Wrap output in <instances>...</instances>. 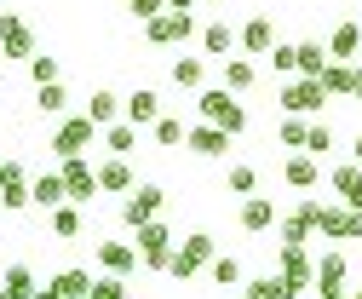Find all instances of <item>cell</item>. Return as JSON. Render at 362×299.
<instances>
[{
    "label": "cell",
    "mask_w": 362,
    "mask_h": 299,
    "mask_svg": "<svg viewBox=\"0 0 362 299\" xmlns=\"http://www.w3.org/2000/svg\"><path fill=\"white\" fill-rule=\"evenodd\" d=\"M196 110H202V121H207V127H218V133H230V139L247 127L242 98H236V93H224V87H207V93L196 98Z\"/></svg>",
    "instance_id": "obj_1"
},
{
    "label": "cell",
    "mask_w": 362,
    "mask_h": 299,
    "mask_svg": "<svg viewBox=\"0 0 362 299\" xmlns=\"http://www.w3.org/2000/svg\"><path fill=\"white\" fill-rule=\"evenodd\" d=\"M213 253H218V242L207 236V230H196V236H185L173 247V259H167V271L161 276H173V282H190L202 265H213Z\"/></svg>",
    "instance_id": "obj_2"
},
{
    "label": "cell",
    "mask_w": 362,
    "mask_h": 299,
    "mask_svg": "<svg viewBox=\"0 0 362 299\" xmlns=\"http://www.w3.org/2000/svg\"><path fill=\"white\" fill-rule=\"evenodd\" d=\"M132 247H139V265H144V271H167V259H173V230H167L161 219H150V225L132 230Z\"/></svg>",
    "instance_id": "obj_3"
},
{
    "label": "cell",
    "mask_w": 362,
    "mask_h": 299,
    "mask_svg": "<svg viewBox=\"0 0 362 299\" xmlns=\"http://www.w3.org/2000/svg\"><path fill=\"white\" fill-rule=\"evenodd\" d=\"M196 35H202L196 12H161V18L144 23V40H150V47H178V40H196Z\"/></svg>",
    "instance_id": "obj_4"
},
{
    "label": "cell",
    "mask_w": 362,
    "mask_h": 299,
    "mask_svg": "<svg viewBox=\"0 0 362 299\" xmlns=\"http://www.w3.org/2000/svg\"><path fill=\"white\" fill-rule=\"evenodd\" d=\"M316 230H322L328 242H362V213L345 207V201H322V213H316Z\"/></svg>",
    "instance_id": "obj_5"
},
{
    "label": "cell",
    "mask_w": 362,
    "mask_h": 299,
    "mask_svg": "<svg viewBox=\"0 0 362 299\" xmlns=\"http://www.w3.org/2000/svg\"><path fill=\"white\" fill-rule=\"evenodd\" d=\"M58 179H64V196H69L75 207H86V201L98 196V167L86 161V156H69V161L58 167Z\"/></svg>",
    "instance_id": "obj_6"
},
{
    "label": "cell",
    "mask_w": 362,
    "mask_h": 299,
    "mask_svg": "<svg viewBox=\"0 0 362 299\" xmlns=\"http://www.w3.org/2000/svg\"><path fill=\"white\" fill-rule=\"evenodd\" d=\"M98 133H104V127H93L86 115H69V121H58V133H52V150H58L64 161H69V156H86V150L98 144Z\"/></svg>",
    "instance_id": "obj_7"
},
{
    "label": "cell",
    "mask_w": 362,
    "mask_h": 299,
    "mask_svg": "<svg viewBox=\"0 0 362 299\" xmlns=\"http://www.w3.org/2000/svg\"><path fill=\"white\" fill-rule=\"evenodd\" d=\"M161 201H167V196H161V184H132V190H127V201H121V225H127V230L150 225L156 213H161Z\"/></svg>",
    "instance_id": "obj_8"
},
{
    "label": "cell",
    "mask_w": 362,
    "mask_h": 299,
    "mask_svg": "<svg viewBox=\"0 0 362 299\" xmlns=\"http://www.w3.org/2000/svg\"><path fill=\"white\" fill-rule=\"evenodd\" d=\"M0 58H12V64H29L35 58V29L18 12H0Z\"/></svg>",
    "instance_id": "obj_9"
},
{
    "label": "cell",
    "mask_w": 362,
    "mask_h": 299,
    "mask_svg": "<svg viewBox=\"0 0 362 299\" xmlns=\"http://www.w3.org/2000/svg\"><path fill=\"white\" fill-rule=\"evenodd\" d=\"M322 81H310V75H299V81H282V93H276V104L288 110V115H316L322 110Z\"/></svg>",
    "instance_id": "obj_10"
},
{
    "label": "cell",
    "mask_w": 362,
    "mask_h": 299,
    "mask_svg": "<svg viewBox=\"0 0 362 299\" xmlns=\"http://www.w3.org/2000/svg\"><path fill=\"white\" fill-rule=\"evenodd\" d=\"M236 47H242V58H264L270 47H276V18H270V12H253V18L236 29Z\"/></svg>",
    "instance_id": "obj_11"
},
{
    "label": "cell",
    "mask_w": 362,
    "mask_h": 299,
    "mask_svg": "<svg viewBox=\"0 0 362 299\" xmlns=\"http://www.w3.org/2000/svg\"><path fill=\"white\" fill-rule=\"evenodd\" d=\"M276 276H282V282H293L299 293H305V288H316L310 253H305V247H276Z\"/></svg>",
    "instance_id": "obj_12"
},
{
    "label": "cell",
    "mask_w": 362,
    "mask_h": 299,
    "mask_svg": "<svg viewBox=\"0 0 362 299\" xmlns=\"http://www.w3.org/2000/svg\"><path fill=\"white\" fill-rule=\"evenodd\" d=\"M132 184H139V173H132V156H110V161H98V190H104V196H127Z\"/></svg>",
    "instance_id": "obj_13"
},
{
    "label": "cell",
    "mask_w": 362,
    "mask_h": 299,
    "mask_svg": "<svg viewBox=\"0 0 362 299\" xmlns=\"http://www.w3.org/2000/svg\"><path fill=\"white\" fill-rule=\"evenodd\" d=\"M276 196H242V230L259 236V230H276Z\"/></svg>",
    "instance_id": "obj_14"
},
{
    "label": "cell",
    "mask_w": 362,
    "mask_h": 299,
    "mask_svg": "<svg viewBox=\"0 0 362 299\" xmlns=\"http://www.w3.org/2000/svg\"><path fill=\"white\" fill-rule=\"evenodd\" d=\"M0 207H6V213H23L29 207V173H23V161H6V173H0Z\"/></svg>",
    "instance_id": "obj_15"
},
{
    "label": "cell",
    "mask_w": 362,
    "mask_h": 299,
    "mask_svg": "<svg viewBox=\"0 0 362 299\" xmlns=\"http://www.w3.org/2000/svg\"><path fill=\"white\" fill-rule=\"evenodd\" d=\"M218 75H224V93L247 98L253 81H259V64H253V58H218Z\"/></svg>",
    "instance_id": "obj_16"
},
{
    "label": "cell",
    "mask_w": 362,
    "mask_h": 299,
    "mask_svg": "<svg viewBox=\"0 0 362 299\" xmlns=\"http://www.w3.org/2000/svg\"><path fill=\"white\" fill-rule=\"evenodd\" d=\"M98 265H104V276H132L139 271V247L132 242H98Z\"/></svg>",
    "instance_id": "obj_17"
},
{
    "label": "cell",
    "mask_w": 362,
    "mask_h": 299,
    "mask_svg": "<svg viewBox=\"0 0 362 299\" xmlns=\"http://www.w3.org/2000/svg\"><path fill=\"white\" fill-rule=\"evenodd\" d=\"M356 52H362V23H356V18L334 23V35H328V58H334V64H351Z\"/></svg>",
    "instance_id": "obj_18"
},
{
    "label": "cell",
    "mask_w": 362,
    "mask_h": 299,
    "mask_svg": "<svg viewBox=\"0 0 362 299\" xmlns=\"http://www.w3.org/2000/svg\"><path fill=\"white\" fill-rule=\"evenodd\" d=\"M202 52H207V58H236V23H230V18H213V23L202 29Z\"/></svg>",
    "instance_id": "obj_19"
},
{
    "label": "cell",
    "mask_w": 362,
    "mask_h": 299,
    "mask_svg": "<svg viewBox=\"0 0 362 299\" xmlns=\"http://www.w3.org/2000/svg\"><path fill=\"white\" fill-rule=\"evenodd\" d=\"M316 179H322V161H316V156H305V150H299V156H288V161H282V184H288V190H310Z\"/></svg>",
    "instance_id": "obj_20"
},
{
    "label": "cell",
    "mask_w": 362,
    "mask_h": 299,
    "mask_svg": "<svg viewBox=\"0 0 362 299\" xmlns=\"http://www.w3.org/2000/svg\"><path fill=\"white\" fill-rule=\"evenodd\" d=\"M185 144H190L202 161H218L224 150H230V133H218V127H207V121H202V127H190V133H185Z\"/></svg>",
    "instance_id": "obj_21"
},
{
    "label": "cell",
    "mask_w": 362,
    "mask_h": 299,
    "mask_svg": "<svg viewBox=\"0 0 362 299\" xmlns=\"http://www.w3.org/2000/svg\"><path fill=\"white\" fill-rule=\"evenodd\" d=\"M121 115H127L132 127H156V121H161V98H156L150 87H139L132 98H121Z\"/></svg>",
    "instance_id": "obj_22"
},
{
    "label": "cell",
    "mask_w": 362,
    "mask_h": 299,
    "mask_svg": "<svg viewBox=\"0 0 362 299\" xmlns=\"http://www.w3.org/2000/svg\"><path fill=\"white\" fill-rule=\"evenodd\" d=\"M69 196H64V179L58 173H40V179H29V207H40V213H52V207H64Z\"/></svg>",
    "instance_id": "obj_23"
},
{
    "label": "cell",
    "mask_w": 362,
    "mask_h": 299,
    "mask_svg": "<svg viewBox=\"0 0 362 299\" xmlns=\"http://www.w3.org/2000/svg\"><path fill=\"white\" fill-rule=\"evenodd\" d=\"M328 184L339 190V201H345V207H356V213H362V167H356V161L334 167V173H328Z\"/></svg>",
    "instance_id": "obj_24"
},
{
    "label": "cell",
    "mask_w": 362,
    "mask_h": 299,
    "mask_svg": "<svg viewBox=\"0 0 362 299\" xmlns=\"http://www.w3.org/2000/svg\"><path fill=\"white\" fill-rule=\"evenodd\" d=\"M242 288H247L242 299H299V288H293V282H282L276 271H264V276H247Z\"/></svg>",
    "instance_id": "obj_25"
},
{
    "label": "cell",
    "mask_w": 362,
    "mask_h": 299,
    "mask_svg": "<svg viewBox=\"0 0 362 299\" xmlns=\"http://www.w3.org/2000/svg\"><path fill=\"white\" fill-rule=\"evenodd\" d=\"M167 75H173V87L202 93V81H207V58H173V64H167Z\"/></svg>",
    "instance_id": "obj_26"
},
{
    "label": "cell",
    "mask_w": 362,
    "mask_h": 299,
    "mask_svg": "<svg viewBox=\"0 0 362 299\" xmlns=\"http://www.w3.org/2000/svg\"><path fill=\"white\" fill-rule=\"evenodd\" d=\"M86 121H93V127H110V121H121V98L110 93V87H98L93 98H86V110H81Z\"/></svg>",
    "instance_id": "obj_27"
},
{
    "label": "cell",
    "mask_w": 362,
    "mask_h": 299,
    "mask_svg": "<svg viewBox=\"0 0 362 299\" xmlns=\"http://www.w3.org/2000/svg\"><path fill=\"white\" fill-rule=\"evenodd\" d=\"M47 288H58L64 299H86V293H93V271H86V265H69V271H58Z\"/></svg>",
    "instance_id": "obj_28"
},
{
    "label": "cell",
    "mask_w": 362,
    "mask_h": 299,
    "mask_svg": "<svg viewBox=\"0 0 362 299\" xmlns=\"http://www.w3.org/2000/svg\"><path fill=\"white\" fill-rule=\"evenodd\" d=\"M310 271H316V288H345V253H316L310 259Z\"/></svg>",
    "instance_id": "obj_29"
},
{
    "label": "cell",
    "mask_w": 362,
    "mask_h": 299,
    "mask_svg": "<svg viewBox=\"0 0 362 299\" xmlns=\"http://www.w3.org/2000/svg\"><path fill=\"white\" fill-rule=\"evenodd\" d=\"M98 139H104L110 156H132V150H139V127H132V121H110Z\"/></svg>",
    "instance_id": "obj_30"
},
{
    "label": "cell",
    "mask_w": 362,
    "mask_h": 299,
    "mask_svg": "<svg viewBox=\"0 0 362 299\" xmlns=\"http://www.w3.org/2000/svg\"><path fill=\"white\" fill-rule=\"evenodd\" d=\"M47 230H52L58 242H75V236H81V207H75V201L52 207V213H47Z\"/></svg>",
    "instance_id": "obj_31"
},
{
    "label": "cell",
    "mask_w": 362,
    "mask_h": 299,
    "mask_svg": "<svg viewBox=\"0 0 362 299\" xmlns=\"http://www.w3.org/2000/svg\"><path fill=\"white\" fill-rule=\"evenodd\" d=\"M207 276H213L218 288H242V282H247V271H242V259H236V253H213Z\"/></svg>",
    "instance_id": "obj_32"
},
{
    "label": "cell",
    "mask_w": 362,
    "mask_h": 299,
    "mask_svg": "<svg viewBox=\"0 0 362 299\" xmlns=\"http://www.w3.org/2000/svg\"><path fill=\"white\" fill-rule=\"evenodd\" d=\"M40 282H35V271L29 265H6V271H0V293H18V299H29Z\"/></svg>",
    "instance_id": "obj_33"
},
{
    "label": "cell",
    "mask_w": 362,
    "mask_h": 299,
    "mask_svg": "<svg viewBox=\"0 0 362 299\" xmlns=\"http://www.w3.org/2000/svg\"><path fill=\"white\" fill-rule=\"evenodd\" d=\"M35 104H40V115H64L69 110V87L64 81H47V87H35Z\"/></svg>",
    "instance_id": "obj_34"
},
{
    "label": "cell",
    "mask_w": 362,
    "mask_h": 299,
    "mask_svg": "<svg viewBox=\"0 0 362 299\" xmlns=\"http://www.w3.org/2000/svg\"><path fill=\"white\" fill-rule=\"evenodd\" d=\"M316 81H322L328 98H351V64H334V58H328V69L316 75Z\"/></svg>",
    "instance_id": "obj_35"
},
{
    "label": "cell",
    "mask_w": 362,
    "mask_h": 299,
    "mask_svg": "<svg viewBox=\"0 0 362 299\" xmlns=\"http://www.w3.org/2000/svg\"><path fill=\"white\" fill-rule=\"evenodd\" d=\"M328 69V47H322V40H299V75H322Z\"/></svg>",
    "instance_id": "obj_36"
},
{
    "label": "cell",
    "mask_w": 362,
    "mask_h": 299,
    "mask_svg": "<svg viewBox=\"0 0 362 299\" xmlns=\"http://www.w3.org/2000/svg\"><path fill=\"white\" fill-rule=\"evenodd\" d=\"M328 150H334V127H328V121H310V127H305V156L322 161Z\"/></svg>",
    "instance_id": "obj_37"
},
{
    "label": "cell",
    "mask_w": 362,
    "mask_h": 299,
    "mask_svg": "<svg viewBox=\"0 0 362 299\" xmlns=\"http://www.w3.org/2000/svg\"><path fill=\"white\" fill-rule=\"evenodd\" d=\"M150 133H156V144H161V150H178V144H185V133H190V127L178 121V115H161V121L150 127Z\"/></svg>",
    "instance_id": "obj_38"
},
{
    "label": "cell",
    "mask_w": 362,
    "mask_h": 299,
    "mask_svg": "<svg viewBox=\"0 0 362 299\" xmlns=\"http://www.w3.org/2000/svg\"><path fill=\"white\" fill-rule=\"evenodd\" d=\"M224 190H230V196H253V190H259V173H253L247 161H236L230 173H224Z\"/></svg>",
    "instance_id": "obj_39"
},
{
    "label": "cell",
    "mask_w": 362,
    "mask_h": 299,
    "mask_svg": "<svg viewBox=\"0 0 362 299\" xmlns=\"http://www.w3.org/2000/svg\"><path fill=\"white\" fill-rule=\"evenodd\" d=\"M276 230H282V247H305V242H310V225L299 219V213H282Z\"/></svg>",
    "instance_id": "obj_40"
},
{
    "label": "cell",
    "mask_w": 362,
    "mask_h": 299,
    "mask_svg": "<svg viewBox=\"0 0 362 299\" xmlns=\"http://www.w3.org/2000/svg\"><path fill=\"white\" fill-rule=\"evenodd\" d=\"M264 64L276 69V75H299V47H282V40H276V47L264 52Z\"/></svg>",
    "instance_id": "obj_41"
},
{
    "label": "cell",
    "mask_w": 362,
    "mask_h": 299,
    "mask_svg": "<svg viewBox=\"0 0 362 299\" xmlns=\"http://www.w3.org/2000/svg\"><path fill=\"white\" fill-rule=\"evenodd\" d=\"M29 81H35V87H47V81H64L58 58H47V52H35V58H29Z\"/></svg>",
    "instance_id": "obj_42"
},
{
    "label": "cell",
    "mask_w": 362,
    "mask_h": 299,
    "mask_svg": "<svg viewBox=\"0 0 362 299\" xmlns=\"http://www.w3.org/2000/svg\"><path fill=\"white\" fill-rule=\"evenodd\" d=\"M305 127H310L305 115H288V121L276 127V139H282V150H305Z\"/></svg>",
    "instance_id": "obj_43"
},
{
    "label": "cell",
    "mask_w": 362,
    "mask_h": 299,
    "mask_svg": "<svg viewBox=\"0 0 362 299\" xmlns=\"http://www.w3.org/2000/svg\"><path fill=\"white\" fill-rule=\"evenodd\" d=\"M86 299H127V276H93V293Z\"/></svg>",
    "instance_id": "obj_44"
},
{
    "label": "cell",
    "mask_w": 362,
    "mask_h": 299,
    "mask_svg": "<svg viewBox=\"0 0 362 299\" xmlns=\"http://www.w3.org/2000/svg\"><path fill=\"white\" fill-rule=\"evenodd\" d=\"M127 12L139 18V23H150V18H161V12H167V0H127Z\"/></svg>",
    "instance_id": "obj_45"
},
{
    "label": "cell",
    "mask_w": 362,
    "mask_h": 299,
    "mask_svg": "<svg viewBox=\"0 0 362 299\" xmlns=\"http://www.w3.org/2000/svg\"><path fill=\"white\" fill-rule=\"evenodd\" d=\"M351 98L362 104V64H351Z\"/></svg>",
    "instance_id": "obj_46"
},
{
    "label": "cell",
    "mask_w": 362,
    "mask_h": 299,
    "mask_svg": "<svg viewBox=\"0 0 362 299\" xmlns=\"http://www.w3.org/2000/svg\"><path fill=\"white\" fill-rule=\"evenodd\" d=\"M167 12H196V0H167Z\"/></svg>",
    "instance_id": "obj_47"
},
{
    "label": "cell",
    "mask_w": 362,
    "mask_h": 299,
    "mask_svg": "<svg viewBox=\"0 0 362 299\" xmlns=\"http://www.w3.org/2000/svg\"><path fill=\"white\" fill-rule=\"evenodd\" d=\"M29 299H64V293H58V288H35Z\"/></svg>",
    "instance_id": "obj_48"
},
{
    "label": "cell",
    "mask_w": 362,
    "mask_h": 299,
    "mask_svg": "<svg viewBox=\"0 0 362 299\" xmlns=\"http://www.w3.org/2000/svg\"><path fill=\"white\" fill-rule=\"evenodd\" d=\"M351 161H356V167H362V133H356V139H351Z\"/></svg>",
    "instance_id": "obj_49"
},
{
    "label": "cell",
    "mask_w": 362,
    "mask_h": 299,
    "mask_svg": "<svg viewBox=\"0 0 362 299\" xmlns=\"http://www.w3.org/2000/svg\"><path fill=\"white\" fill-rule=\"evenodd\" d=\"M322 299H351V293L345 288H322Z\"/></svg>",
    "instance_id": "obj_50"
},
{
    "label": "cell",
    "mask_w": 362,
    "mask_h": 299,
    "mask_svg": "<svg viewBox=\"0 0 362 299\" xmlns=\"http://www.w3.org/2000/svg\"><path fill=\"white\" fill-rule=\"evenodd\" d=\"M351 299H362V288H351Z\"/></svg>",
    "instance_id": "obj_51"
},
{
    "label": "cell",
    "mask_w": 362,
    "mask_h": 299,
    "mask_svg": "<svg viewBox=\"0 0 362 299\" xmlns=\"http://www.w3.org/2000/svg\"><path fill=\"white\" fill-rule=\"evenodd\" d=\"M0 299H18V293H0Z\"/></svg>",
    "instance_id": "obj_52"
},
{
    "label": "cell",
    "mask_w": 362,
    "mask_h": 299,
    "mask_svg": "<svg viewBox=\"0 0 362 299\" xmlns=\"http://www.w3.org/2000/svg\"><path fill=\"white\" fill-rule=\"evenodd\" d=\"M0 173H6V161H0Z\"/></svg>",
    "instance_id": "obj_53"
}]
</instances>
